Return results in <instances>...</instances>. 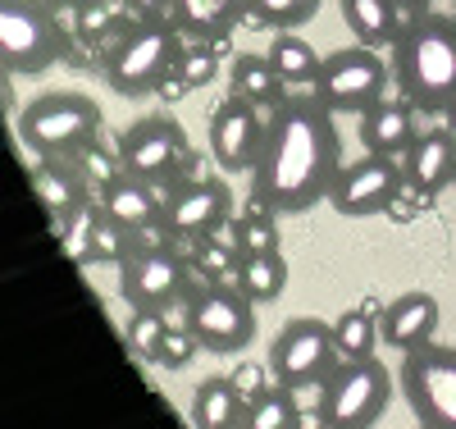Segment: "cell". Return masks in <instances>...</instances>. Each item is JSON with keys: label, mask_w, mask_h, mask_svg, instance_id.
<instances>
[{"label": "cell", "mask_w": 456, "mask_h": 429, "mask_svg": "<svg viewBox=\"0 0 456 429\" xmlns=\"http://www.w3.org/2000/svg\"><path fill=\"white\" fill-rule=\"evenodd\" d=\"M342 169L338 114L311 96H283L270 110L265 146L251 165V202L274 215H306L329 202V187Z\"/></svg>", "instance_id": "obj_1"}, {"label": "cell", "mask_w": 456, "mask_h": 429, "mask_svg": "<svg viewBox=\"0 0 456 429\" xmlns=\"http://www.w3.org/2000/svg\"><path fill=\"white\" fill-rule=\"evenodd\" d=\"M393 87L429 120L456 105V19L447 14H411L393 42Z\"/></svg>", "instance_id": "obj_2"}, {"label": "cell", "mask_w": 456, "mask_h": 429, "mask_svg": "<svg viewBox=\"0 0 456 429\" xmlns=\"http://www.w3.org/2000/svg\"><path fill=\"white\" fill-rule=\"evenodd\" d=\"M187 51V37L165 19V14H151V19H133L119 37L110 42L105 51V83L114 96L124 101H137V96H151L165 78L178 69V55Z\"/></svg>", "instance_id": "obj_3"}, {"label": "cell", "mask_w": 456, "mask_h": 429, "mask_svg": "<svg viewBox=\"0 0 456 429\" xmlns=\"http://www.w3.org/2000/svg\"><path fill=\"white\" fill-rule=\"evenodd\" d=\"M393 402V375L379 357H342L315 384V420L324 429H370Z\"/></svg>", "instance_id": "obj_4"}, {"label": "cell", "mask_w": 456, "mask_h": 429, "mask_svg": "<svg viewBox=\"0 0 456 429\" xmlns=\"http://www.w3.org/2000/svg\"><path fill=\"white\" fill-rule=\"evenodd\" d=\"M101 105L87 92H46L23 105L19 114V142L32 155H55L73 161L83 146L101 137Z\"/></svg>", "instance_id": "obj_5"}, {"label": "cell", "mask_w": 456, "mask_h": 429, "mask_svg": "<svg viewBox=\"0 0 456 429\" xmlns=\"http://www.w3.org/2000/svg\"><path fill=\"white\" fill-rule=\"evenodd\" d=\"M256 301L233 284H210V279H192L183 297V325L197 334V342L215 357H228V352H247L251 338H256Z\"/></svg>", "instance_id": "obj_6"}, {"label": "cell", "mask_w": 456, "mask_h": 429, "mask_svg": "<svg viewBox=\"0 0 456 429\" xmlns=\"http://www.w3.org/2000/svg\"><path fill=\"white\" fill-rule=\"evenodd\" d=\"M69 42L46 0H5L0 5V64L5 73H46L64 60Z\"/></svg>", "instance_id": "obj_7"}, {"label": "cell", "mask_w": 456, "mask_h": 429, "mask_svg": "<svg viewBox=\"0 0 456 429\" xmlns=\"http://www.w3.org/2000/svg\"><path fill=\"white\" fill-rule=\"evenodd\" d=\"M393 87V64L379 55V46H347L324 55L320 73H315V101L329 105L333 114H365L374 101H384V92Z\"/></svg>", "instance_id": "obj_8"}, {"label": "cell", "mask_w": 456, "mask_h": 429, "mask_svg": "<svg viewBox=\"0 0 456 429\" xmlns=\"http://www.w3.org/2000/svg\"><path fill=\"white\" fill-rule=\"evenodd\" d=\"M178 238L169 243H146L137 247L124 265H119V297L133 306V310H169V306H183L187 288H192V256L174 247Z\"/></svg>", "instance_id": "obj_9"}, {"label": "cell", "mask_w": 456, "mask_h": 429, "mask_svg": "<svg viewBox=\"0 0 456 429\" xmlns=\"http://www.w3.org/2000/svg\"><path fill=\"white\" fill-rule=\"evenodd\" d=\"M402 398L425 429H456V347L425 342L402 352Z\"/></svg>", "instance_id": "obj_10"}, {"label": "cell", "mask_w": 456, "mask_h": 429, "mask_svg": "<svg viewBox=\"0 0 456 429\" xmlns=\"http://www.w3.org/2000/svg\"><path fill=\"white\" fill-rule=\"evenodd\" d=\"M338 361H342L338 334H333V325H324L315 316H292L270 342L274 384H288V388H315Z\"/></svg>", "instance_id": "obj_11"}, {"label": "cell", "mask_w": 456, "mask_h": 429, "mask_svg": "<svg viewBox=\"0 0 456 429\" xmlns=\"http://www.w3.org/2000/svg\"><path fill=\"white\" fill-rule=\"evenodd\" d=\"M402 192H406V169L397 165V155L365 151V161L338 169L329 187V206L347 219H365V215H384Z\"/></svg>", "instance_id": "obj_12"}, {"label": "cell", "mask_w": 456, "mask_h": 429, "mask_svg": "<svg viewBox=\"0 0 456 429\" xmlns=\"http://www.w3.org/2000/svg\"><path fill=\"white\" fill-rule=\"evenodd\" d=\"M187 151L192 146H187V133H183V124L174 120V114H146V120H137L119 133L124 174L146 178V183L178 178Z\"/></svg>", "instance_id": "obj_13"}, {"label": "cell", "mask_w": 456, "mask_h": 429, "mask_svg": "<svg viewBox=\"0 0 456 429\" xmlns=\"http://www.w3.org/2000/svg\"><path fill=\"white\" fill-rule=\"evenodd\" d=\"M265 128H270V114H265V105L238 96V92H228L215 110H210V155H215V165L224 174H251L256 165V155L265 146Z\"/></svg>", "instance_id": "obj_14"}, {"label": "cell", "mask_w": 456, "mask_h": 429, "mask_svg": "<svg viewBox=\"0 0 456 429\" xmlns=\"http://www.w3.org/2000/svg\"><path fill=\"white\" fill-rule=\"evenodd\" d=\"M228 210H233V192H228V183L197 174V178H183L174 187L169 210H165V228L174 233L178 243L192 247V243L210 238L215 228H224L228 219H233Z\"/></svg>", "instance_id": "obj_15"}, {"label": "cell", "mask_w": 456, "mask_h": 429, "mask_svg": "<svg viewBox=\"0 0 456 429\" xmlns=\"http://www.w3.org/2000/svg\"><path fill=\"white\" fill-rule=\"evenodd\" d=\"M183 178H165V183H146V178H133V174H124L119 183H110L105 192H101V210L110 215V219H119V224H128V228H160L165 224V210H169V197H174V187H178Z\"/></svg>", "instance_id": "obj_16"}, {"label": "cell", "mask_w": 456, "mask_h": 429, "mask_svg": "<svg viewBox=\"0 0 456 429\" xmlns=\"http://www.w3.org/2000/svg\"><path fill=\"white\" fill-rule=\"evenodd\" d=\"M402 169H406V187L415 197H438L443 187L456 183V133L447 124L420 133L415 146L402 155Z\"/></svg>", "instance_id": "obj_17"}, {"label": "cell", "mask_w": 456, "mask_h": 429, "mask_svg": "<svg viewBox=\"0 0 456 429\" xmlns=\"http://www.w3.org/2000/svg\"><path fill=\"white\" fill-rule=\"evenodd\" d=\"M379 329H384V342L397 347V352H415V347H425L438 329V301L434 293H402L384 306V316H379Z\"/></svg>", "instance_id": "obj_18"}, {"label": "cell", "mask_w": 456, "mask_h": 429, "mask_svg": "<svg viewBox=\"0 0 456 429\" xmlns=\"http://www.w3.org/2000/svg\"><path fill=\"white\" fill-rule=\"evenodd\" d=\"M415 114L420 110L411 101H374L361 114V146L374 155H406L415 146V137H420Z\"/></svg>", "instance_id": "obj_19"}, {"label": "cell", "mask_w": 456, "mask_h": 429, "mask_svg": "<svg viewBox=\"0 0 456 429\" xmlns=\"http://www.w3.org/2000/svg\"><path fill=\"white\" fill-rule=\"evenodd\" d=\"M28 178H32V192L60 219H69L78 206H87V197H96V192L87 187V178H83V169L73 161H55V155H37V165H32Z\"/></svg>", "instance_id": "obj_20"}, {"label": "cell", "mask_w": 456, "mask_h": 429, "mask_svg": "<svg viewBox=\"0 0 456 429\" xmlns=\"http://www.w3.org/2000/svg\"><path fill=\"white\" fill-rule=\"evenodd\" d=\"M165 19L192 42H215L247 23V0H174Z\"/></svg>", "instance_id": "obj_21"}, {"label": "cell", "mask_w": 456, "mask_h": 429, "mask_svg": "<svg viewBox=\"0 0 456 429\" xmlns=\"http://www.w3.org/2000/svg\"><path fill=\"white\" fill-rule=\"evenodd\" d=\"M338 10L361 46H393L397 32L406 28L402 0H338Z\"/></svg>", "instance_id": "obj_22"}, {"label": "cell", "mask_w": 456, "mask_h": 429, "mask_svg": "<svg viewBox=\"0 0 456 429\" xmlns=\"http://www.w3.org/2000/svg\"><path fill=\"white\" fill-rule=\"evenodd\" d=\"M192 425L197 429H238L247 425V398L233 388L228 375H210L192 393Z\"/></svg>", "instance_id": "obj_23"}, {"label": "cell", "mask_w": 456, "mask_h": 429, "mask_svg": "<svg viewBox=\"0 0 456 429\" xmlns=\"http://www.w3.org/2000/svg\"><path fill=\"white\" fill-rule=\"evenodd\" d=\"M228 83H233V92L238 96H247V101H256V105H279L283 96V78H279V69H274V60L270 55H251V51H242V55H233V69H228Z\"/></svg>", "instance_id": "obj_24"}, {"label": "cell", "mask_w": 456, "mask_h": 429, "mask_svg": "<svg viewBox=\"0 0 456 429\" xmlns=\"http://www.w3.org/2000/svg\"><path fill=\"white\" fill-rule=\"evenodd\" d=\"M256 306L260 301H274V297H283V288H288V260L279 256V247L274 252H242V265H238V279H233Z\"/></svg>", "instance_id": "obj_25"}, {"label": "cell", "mask_w": 456, "mask_h": 429, "mask_svg": "<svg viewBox=\"0 0 456 429\" xmlns=\"http://www.w3.org/2000/svg\"><path fill=\"white\" fill-rule=\"evenodd\" d=\"M265 55L274 60V69H279V78H283L288 87H311L320 64H324V55L301 32H274V46L265 51Z\"/></svg>", "instance_id": "obj_26"}, {"label": "cell", "mask_w": 456, "mask_h": 429, "mask_svg": "<svg viewBox=\"0 0 456 429\" xmlns=\"http://www.w3.org/2000/svg\"><path fill=\"white\" fill-rule=\"evenodd\" d=\"M137 247H142V233H137V228L101 215V224L92 228V238H87V247L78 252V260H83V265H124Z\"/></svg>", "instance_id": "obj_27"}, {"label": "cell", "mask_w": 456, "mask_h": 429, "mask_svg": "<svg viewBox=\"0 0 456 429\" xmlns=\"http://www.w3.org/2000/svg\"><path fill=\"white\" fill-rule=\"evenodd\" d=\"M247 429H301L297 388L270 384L260 398H251V402H247Z\"/></svg>", "instance_id": "obj_28"}, {"label": "cell", "mask_w": 456, "mask_h": 429, "mask_svg": "<svg viewBox=\"0 0 456 429\" xmlns=\"http://www.w3.org/2000/svg\"><path fill=\"white\" fill-rule=\"evenodd\" d=\"M320 14V0H247V28L297 32Z\"/></svg>", "instance_id": "obj_29"}, {"label": "cell", "mask_w": 456, "mask_h": 429, "mask_svg": "<svg viewBox=\"0 0 456 429\" xmlns=\"http://www.w3.org/2000/svg\"><path fill=\"white\" fill-rule=\"evenodd\" d=\"M192 269L197 279H210V284H224V279H238V265H242V247L228 243L224 233H210V238L192 243Z\"/></svg>", "instance_id": "obj_30"}, {"label": "cell", "mask_w": 456, "mask_h": 429, "mask_svg": "<svg viewBox=\"0 0 456 429\" xmlns=\"http://www.w3.org/2000/svg\"><path fill=\"white\" fill-rule=\"evenodd\" d=\"M215 233H224V238H228V243H238L242 252H274V247H279L274 210H270V206H260V202H251V210H247L242 219H228V224L215 228Z\"/></svg>", "instance_id": "obj_31"}, {"label": "cell", "mask_w": 456, "mask_h": 429, "mask_svg": "<svg viewBox=\"0 0 456 429\" xmlns=\"http://www.w3.org/2000/svg\"><path fill=\"white\" fill-rule=\"evenodd\" d=\"M333 334H338V352L342 357H374V342L384 338V329H379V320H374V301H361L356 310L338 316Z\"/></svg>", "instance_id": "obj_32"}, {"label": "cell", "mask_w": 456, "mask_h": 429, "mask_svg": "<svg viewBox=\"0 0 456 429\" xmlns=\"http://www.w3.org/2000/svg\"><path fill=\"white\" fill-rule=\"evenodd\" d=\"M73 14V32L83 37V42H114L133 19H124V10L114 5V0H92V5H78V10H69Z\"/></svg>", "instance_id": "obj_33"}, {"label": "cell", "mask_w": 456, "mask_h": 429, "mask_svg": "<svg viewBox=\"0 0 456 429\" xmlns=\"http://www.w3.org/2000/svg\"><path fill=\"white\" fill-rule=\"evenodd\" d=\"M73 165H78L83 169V178H87V187L96 192V197H101V192L110 187V183H119L124 178V161H119V146H101V137L92 142V146H83L78 155H73Z\"/></svg>", "instance_id": "obj_34"}, {"label": "cell", "mask_w": 456, "mask_h": 429, "mask_svg": "<svg viewBox=\"0 0 456 429\" xmlns=\"http://www.w3.org/2000/svg\"><path fill=\"white\" fill-rule=\"evenodd\" d=\"M169 325H165V310H133V320H128V347L156 366V352H160V342H165Z\"/></svg>", "instance_id": "obj_35"}, {"label": "cell", "mask_w": 456, "mask_h": 429, "mask_svg": "<svg viewBox=\"0 0 456 429\" xmlns=\"http://www.w3.org/2000/svg\"><path fill=\"white\" fill-rule=\"evenodd\" d=\"M178 73L187 78V87H210L215 78H219V51L210 46V42H197V46H187L183 55H178Z\"/></svg>", "instance_id": "obj_36"}, {"label": "cell", "mask_w": 456, "mask_h": 429, "mask_svg": "<svg viewBox=\"0 0 456 429\" xmlns=\"http://www.w3.org/2000/svg\"><path fill=\"white\" fill-rule=\"evenodd\" d=\"M197 352H201L197 334L187 329V325H178V329L169 325V334H165V342H160V352H156V366H165V370H187Z\"/></svg>", "instance_id": "obj_37"}, {"label": "cell", "mask_w": 456, "mask_h": 429, "mask_svg": "<svg viewBox=\"0 0 456 429\" xmlns=\"http://www.w3.org/2000/svg\"><path fill=\"white\" fill-rule=\"evenodd\" d=\"M228 379H233V388H238V393L251 402V398H260L265 388H270L274 370H270V361H265V366H256V361H242V366H238L233 375H228Z\"/></svg>", "instance_id": "obj_38"}, {"label": "cell", "mask_w": 456, "mask_h": 429, "mask_svg": "<svg viewBox=\"0 0 456 429\" xmlns=\"http://www.w3.org/2000/svg\"><path fill=\"white\" fill-rule=\"evenodd\" d=\"M187 92H192V87H187V78H183L178 69H174V73L165 78V83L156 87V96H160V101H169V105H178V101H183Z\"/></svg>", "instance_id": "obj_39"}, {"label": "cell", "mask_w": 456, "mask_h": 429, "mask_svg": "<svg viewBox=\"0 0 456 429\" xmlns=\"http://www.w3.org/2000/svg\"><path fill=\"white\" fill-rule=\"evenodd\" d=\"M124 5H128L133 14L151 19V14H169V5H174V0H124Z\"/></svg>", "instance_id": "obj_40"}, {"label": "cell", "mask_w": 456, "mask_h": 429, "mask_svg": "<svg viewBox=\"0 0 456 429\" xmlns=\"http://www.w3.org/2000/svg\"><path fill=\"white\" fill-rule=\"evenodd\" d=\"M384 215H393V219H411V215H415V202L406 206V192H402V197H397V202H393V206H388Z\"/></svg>", "instance_id": "obj_41"}, {"label": "cell", "mask_w": 456, "mask_h": 429, "mask_svg": "<svg viewBox=\"0 0 456 429\" xmlns=\"http://www.w3.org/2000/svg\"><path fill=\"white\" fill-rule=\"evenodd\" d=\"M429 5H434V0H402V10H406V19H411V14H425Z\"/></svg>", "instance_id": "obj_42"}, {"label": "cell", "mask_w": 456, "mask_h": 429, "mask_svg": "<svg viewBox=\"0 0 456 429\" xmlns=\"http://www.w3.org/2000/svg\"><path fill=\"white\" fill-rule=\"evenodd\" d=\"M46 5H55V10H78V5H92V0H46Z\"/></svg>", "instance_id": "obj_43"}, {"label": "cell", "mask_w": 456, "mask_h": 429, "mask_svg": "<svg viewBox=\"0 0 456 429\" xmlns=\"http://www.w3.org/2000/svg\"><path fill=\"white\" fill-rule=\"evenodd\" d=\"M443 120H447V128H452V133H456V105H452V110H447V114H443Z\"/></svg>", "instance_id": "obj_44"}, {"label": "cell", "mask_w": 456, "mask_h": 429, "mask_svg": "<svg viewBox=\"0 0 456 429\" xmlns=\"http://www.w3.org/2000/svg\"><path fill=\"white\" fill-rule=\"evenodd\" d=\"M452 5H456V0H452Z\"/></svg>", "instance_id": "obj_45"}]
</instances>
